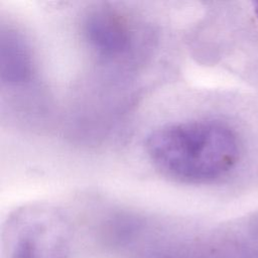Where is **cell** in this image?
I'll list each match as a JSON object with an SVG mask.
<instances>
[{"label": "cell", "mask_w": 258, "mask_h": 258, "mask_svg": "<svg viewBox=\"0 0 258 258\" xmlns=\"http://www.w3.org/2000/svg\"><path fill=\"white\" fill-rule=\"evenodd\" d=\"M146 154L161 173L183 182H209L237 163L240 146L228 126L215 121H188L156 128L146 138Z\"/></svg>", "instance_id": "obj_1"}, {"label": "cell", "mask_w": 258, "mask_h": 258, "mask_svg": "<svg viewBox=\"0 0 258 258\" xmlns=\"http://www.w3.org/2000/svg\"><path fill=\"white\" fill-rule=\"evenodd\" d=\"M66 216L48 204H30L7 219L4 241L9 258H66L71 242Z\"/></svg>", "instance_id": "obj_2"}, {"label": "cell", "mask_w": 258, "mask_h": 258, "mask_svg": "<svg viewBox=\"0 0 258 258\" xmlns=\"http://www.w3.org/2000/svg\"><path fill=\"white\" fill-rule=\"evenodd\" d=\"M83 34L89 46L100 56L116 57L130 46L131 32L125 18L116 10L99 6L83 20Z\"/></svg>", "instance_id": "obj_3"}, {"label": "cell", "mask_w": 258, "mask_h": 258, "mask_svg": "<svg viewBox=\"0 0 258 258\" xmlns=\"http://www.w3.org/2000/svg\"><path fill=\"white\" fill-rule=\"evenodd\" d=\"M1 78L7 84H21L33 73V58L24 37L12 28L1 32Z\"/></svg>", "instance_id": "obj_4"}, {"label": "cell", "mask_w": 258, "mask_h": 258, "mask_svg": "<svg viewBox=\"0 0 258 258\" xmlns=\"http://www.w3.org/2000/svg\"><path fill=\"white\" fill-rule=\"evenodd\" d=\"M254 11H255V14H256V16L258 18V1H256L254 3Z\"/></svg>", "instance_id": "obj_5"}]
</instances>
